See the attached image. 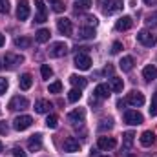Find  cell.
<instances>
[{"mask_svg": "<svg viewBox=\"0 0 157 157\" xmlns=\"http://www.w3.org/2000/svg\"><path fill=\"white\" fill-rule=\"evenodd\" d=\"M68 53V44L66 42H53L48 49V55L53 57V59H60Z\"/></svg>", "mask_w": 157, "mask_h": 157, "instance_id": "1", "label": "cell"}, {"mask_svg": "<svg viewBox=\"0 0 157 157\" xmlns=\"http://www.w3.org/2000/svg\"><path fill=\"white\" fill-rule=\"evenodd\" d=\"M22 62H24V57H22V55H15V53H6L2 68H6V70H15V68H17V66H20Z\"/></svg>", "mask_w": 157, "mask_h": 157, "instance_id": "2", "label": "cell"}, {"mask_svg": "<svg viewBox=\"0 0 157 157\" xmlns=\"http://www.w3.org/2000/svg\"><path fill=\"white\" fill-rule=\"evenodd\" d=\"M137 40H139L143 46H146V48H154L157 44V37L152 31H148V29H141V31L137 33Z\"/></svg>", "mask_w": 157, "mask_h": 157, "instance_id": "3", "label": "cell"}, {"mask_svg": "<svg viewBox=\"0 0 157 157\" xmlns=\"http://www.w3.org/2000/svg\"><path fill=\"white\" fill-rule=\"evenodd\" d=\"M31 124H33V117L31 115H18V117H15V121H13V128L18 130V132L28 130Z\"/></svg>", "mask_w": 157, "mask_h": 157, "instance_id": "4", "label": "cell"}, {"mask_svg": "<svg viewBox=\"0 0 157 157\" xmlns=\"http://www.w3.org/2000/svg\"><path fill=\"white\" fill-rule=\"evenodd\" d=\"M29 106V101L26 99V97H20V95H17V97H13L11 101H9V104H7V108L9 110H13V112H22V110H26Z\"/></svg>", "mask_w": 157, "mask_h": 157, "instance_id": "5", "label": "cell"}, {"mask_svg": "<svg viewBox=\"0 0 157 157\" xmlns=\"http://www.w3.org/2000/svg\"><path fill=\"white\" fill-rule=\"evenodd\" d=\"M122 7H124L122 0H106V2H102V11L106 15H113V13L121 11Z\"/></svg>", "mask_w": 157, "mask_h": 157, "instance_id": "6", "label": "cell"}, {"mask_svg": "<svg viewBox=\"0 0 157 157\" xmlns=\"http://www.w3.org/2000/svg\"><path fill=\"white\" fill-rule=\"evenodd\" d=\"M126 104H132V106H143V104H144V95H143L141 91L133 90V91H130V93L126 95Z\"/></svg>", "mask_w": 157, "mask_h": 157, "instance_id": "7", "label": "cell"}, {"mask_svg": "<svg viewBox=\"0 0 157 157\" xmlns=\"http://www.w3.org/2000/svg\"><path fill=\"white\" fill-rule=\"evenodd\" d=\"M75 66H77L78 70H82V71L90 70V68H91V59H90V55H86V53H77V57H75Z\"/></svg>", "mask_w": 157, "mask_h": 157, "instance_id": "8", "label": "cell"}, {"mask_svg": "<svg viewBox=\"0 0 157 157\" xmlns=\"http://www.w3.org/2000/svg\"><path fill=\"white\" fill-rule=\"evenodd\" d=\"M124 121L132 126H137V124H143V115L137 110H128L124 112Z\"/></svg>", "mask_w": 157, "mask_h": 157, "instance_id": "9", "label": "cell"}, {"mask_svg": "<svg viewBox=\"0 0 157 157\" xmlns=\"http://www.w3.org/2000/svg\"><path fill=\"white\" fill-rule=\"evenodd\" d=\"M84 117H86V110L84 108H77V110H73V112L68 113V122L80 124V122H84Z\"/></svg>", "mask_w": 157, "mask_h": 157, "instance_id": "10", "label": "cell"}, {"mask_svg": "<svg viewBox=\"0 0 157 157\" xmlns=\"http://www.w3.org/2000/svg\"><path fill=\"white\" fill-rule=\"evenodd\" d=\"M28 17H29V2H28V0H18L17 18H18V20H26Z\"/></svg>", "mask_w": 157, "mask_h": 157, "instance_id": "11", "label": "cell"}, {"mask_svg": "<svg viewBox=\"0 0 157 157\" xmlns=\"http://www.w3.org/2000/svg\"><path fill=\"white\" fill-rule=\"evenodd\" d=\"M57 28H59V31H60L62 35H71V31H73L70 18H59V20H57Z\"/></svg>", "mask_w": 157, "mask_h": 157, "instance_id": "12", "label": "cell"}, {"mask_svg": "<svg viewBox=\"0 0 157 157\" xmlns=\"http://www.w3.org/2000/svg\"><path fill=\"white\" fill-rule=\"evenodd\" d=\"M97 144H99L101 150H113V148L117 146V141H115L113 137H99Z\"/></svg>", "mask_w": 157, "mask_h": 157, "instance_id": "13", "label": "cell"}, {"mask_svg": "<svg viewBox=\"0 0 157 157\" xmlns=\"http://www.w3.org/2000/svg\"><path fill=\"white\" fill-rule=\"evenodd\" d=\"M35 4H37V9H39V13L35 15V22H46L48 20V13H46V6H44V0H35Z\"/></svg>", "mask_w": 157, "mask_h": 157, "instance_id": "14", "label": "cell"}, {"mask_svg": "<svg viewBox=\"0 0 157 157\" xmlns=\"http://www.w3.org/2000/svg\"><path fill=\"white\" fill-rule=\"evenodd\" d=\"M28 148L31 152H39L40 148H42V135L40 133H35V135H31L28 139Z\"/></svg>", "mask_w": 157, "mask_h": 157, "instance_id": "15", "label": "cell"}, {"mask_svg": "<svg viewBox=\"0 0 157 157\" xmlns=\"http://www.w3.org/2000/svg\"><path fill=\"white\" fill-rule=\"evenodd\" d=\"M80 150V143L75 137H66L64 139V152H78Z\"/></svg>", "mask_w": 157, "mask_h": 157, "instance_id": "16", "label": "cell"}, {"mask_svg": "<svg viewBox=\"0 0 157 157\" xmlns=\"http://www.w3.org/2000/svg\"><path fill=\"white\" fill-rule=\"evenodd\" d=\"M132 26H133L132 17H121L117 20V24H115V29H117V31H126V29H130Z\"/></svg>", "mask_w": 157, "mask_h": 157, "instance_id": "17", "label": "cell"}, {"mask_svg": "<svg viewBox=\"0 0 157 157\" xmlns=\"http://www.w3.org/2000/svg\"><path fill=\"white\" fill-rule=\"evenodd\" d=\"M110 91H112V88L108 84H97L95 86V97H99V99H108Z\"/></svg>", "mask_w": 157, "mask_h": 157, "instance_id": "18", "label": "cell"}, {"mask_svg": "<svg viewBox=\"0 0 157 157\" xmlns=\"http://www.w3.org/2000/svg\"><path fill=\"white\" fill-rule=\"evenodd\" d=\"M141 144L143 146H152L154 143H155V133L152 132V130H146V132H143V135H141Z\"/></svg>", "mask_w": 157, "mask_h": 157, "instance_id": "19", "label": "cell"}, {"mask_svg": "<svg viewBox=\"0 0 157 157\" xmlns=\"http://www.w3.org/2000/svg\"><path fill=\"white\" fill-rule=\"evenodd\" d=\"M51 108H53V104L49 101H46V99H40V101L35 102V112L37 113H48Z\"/></svg>", "mask_w": 157, "mask_h": 157, "instance_id": "20", "label": "cell"}, {"mask_svg": "<svg viewBox=\"0 0 157 157\" xmlns=\"http://www.w3.org/2000/svg\"><path fill=\"white\" fill-rule=\"evenodd\" d=\"M133 64H135V62H133V57L128 55V57H122V59H121L119 68H121L122 71H132V70H133Z\"/></svg>", "mask_w": 157, "mask_h": 157, "instance_id": "21", "label": "cell"}, {"mask_svg": "<svg viewBox=\"0 0 157 157\" xmlns=\"http://www.w3.org/2000/svg\"><path fill=\"white\" fill-rule=\"evenodd\" d=\"M143 77H144V80H148V82L154 80V78H157V68L155 66H152V64L146 66V68L143 70Z\"/></svg>", "mask_w": 157, "mask_h": 157, "instance_id": "22", "label": "cell"}, {"mask_svg": "<svg viewBox=\"0 0 157 157\" xmlns=\"http://www.w3.org/2000/svg\"><path fill=\"white\" fill-rule=\"evenodd\" d=\"M18 84H20V90H29L31 84H33V77L29 73H24L22 77L18 78Z\"/></svg>", "mask_w": 157, "mask_h": 157, "instance_id": "23", "label": "cell"}, {"mask_svg": "<svg viewBox=\"0 0 157 157\" xmlns=\"http://www.w3.org/2000/svg\"><path fill=\"white\" fill-rule=\"evenodd\" d=\"M70 82H71L75 88H78V90H84V88L88 86V80L84 77H78V75H71V77H70Z\"/></svg>", "mask_w": 157, "mask_h": 157, "instance_id": "24", "label": "cell"}, {"mask_svg": "<svg viewBox=\"0 0 157 157\" xmlns=\"http://www.w3.org/2000/svg\"><path fill=\"white\" fill-rule=\"evenodd\" d=\"M78 37H80V39H95V28H90V26L80 28Z\"/></svg>", "mask_w": 157, "mask_h": 157, "instance_id": "25", "label": "cell"}, {"mask_svg": "<svg viewBox=\"0 0 157 157\" xmlns=\"http://www.w3.org/2000/svg\"><path fill=\"white\" fill-rule=\"evenodd\" d=\"M122 86H124L122 78H119V77H112V78H110V88H112V90H113L115 93L122 91Z\"/></svg>", "mask_w": 157, "mask_h": 157, "instance_id": "26", "label": "cell"}, {"mask_svg": "<svg viewBox=\"0 0 157 157\" xmlns=\"http://www.w3.org/2000/svg\"><path fill=\"white\" fill-rule=\"evenodd\" d=\"M133 137H135L133 132H126V133H122V143H124V148H126V150L132 148V144H133Z\"/></svg>", "mask_w": 157, "mask_h": 157, "instance_id": "27", "label": "cell"}, {"mask_svg": "<svg viewBox=\"0 0 157 157\" xmlns=\"http://www.w3.org/2000/svg\"><path fill=\"white\" fill-rule=\"evenodd\" d=\"M33 44V40L29 39V37H20V39L15 40V46L17 48H20V49H24V48H29Z\"/></svg>", "mask_w": 157, "mask_h": 157, "instance_id": "28", "label": "cell"}, {"mask_svg": "<svg viewBox=\"0 0 157 157\" xmlns=\"http://www.w3.org/2000/svg\"><path fill=\"white\" fill-rule=\"evenodd\" d=\"M49 37H51L49 29H39V31H37V35H35L37 42H48V40H49Z\"/></svg>", "mask_w": 157, "mask_h": 157, "instance_id": "29", "label": "cell"}, {"mask_svg": "<svg viewBox=\"0 0 157 157\" xmlns=\"http://www.w3.org/2000/svg\"><path fill=\"white\" fill-rule=\"evenodd\" d=\"M80 97H82V93H80L78 88H73V90L68 91V101H70V102H77Z\"/></svg>", "mask_w": 157, "mask_h": 157, "instance_id": "30", "label": "cell"}, {"mask_svg": "<svg viewBox=\"0 0 157 157\" xmlns=\"http://www.w3.org/2000/svg\"><path fill=\"white\" fill-rule=\"evenodd\" d=\"M91 7V0H77L75 2V9L77 11H86Z\"/></svg>", "mask_w": 157, "mask_h": 157, "instance_id": "31", "label": "cell"}, {"mask_svg": "<svg viewBox=\"0 0 157 157\" xmlns=\"http://www.w3.org/2000/svg\"><path fill=\"white\" fill-rule=\"evenodd\" d=\"M40 75H42V78H51L53 77V70L48 64H42L40 66Z\"/></svg>", "mask_w": 157, "mask_h": 157, "instance_id": "32", "label": "cell"}, {"mask_svg": "<svg viewBox=\"0 0 157 157\" xmlns=\"http://www.w3.org/2000/svg\"><path fill=\"white\" fill-rule=\"evenodd\" d=\"M60 90H62V82H60V80L51 82V84H49V88H48V91H49V93H60Z\"/></svg>", "mask_w": 157, "mask_h": 157, "instance_id": "33", "label": "cell"}, {"mask_svg": "<svg viewBox=\"0 0 157 157\" xmlns=\"http://www.w3.org/2000/svg\"><path fill=\"white\" fill-rule=\"evenodd\" d=\"M150 28H157V11H154V13H150L148 17H146V20H144Z\"/></svg>", "mask_w": 157, "mask_h": 157, "instance_id": "34", "label": "cell"}, {"mask_svg": "<svg viewBox=\"0 0 157 157\" xmlns=\"http://www.w3.org/2000/svg\"><path fill=\"white\" fill-rule=\"evenodd\" d=\"M57 124H59V117L57 115H49L46 119V126L48 128H57Z\"/></svg>", "mask_w": 157, "mask_h": 157, "instance_id": "35", "label": "cell"}, {"mask_svg": "<svg viewBox=\"0 0 157 157\" xmlns=\"http://www.w3.org/2000/svg\"><path fill=\"white\" fill-rule=\"evenodd\" d=\"M101 122H102V124L99 126L101 130H112V128H113V121H112V119H102Z\"/></svg>", "mask_w": 157, "mask_h": 157, "instance_id": "36", "label": "cell"}, {"mask_svg": "<svg viewBox=\"0 0 157 157\" xmlns=\"http://www.w3.org/2000/svg\"><path fill=\"white\" fill-rule=\"evenodd\" d=\"M150 115L155 117L157 115V93L152 97V104H150Z\"/></svg>", "mask_w": 157, "mask_h": 157, "instance_id": "37", "label": "cell"}, {"mask_svg": "<svg viewBox=\"0 0 157 157\" xmlns=\"http://www.w3.org/2000/svg\"><path fill=\"white\" fill-rule=\"evenodd\" d=\"M51 9H53L55 13H60V11H64V6H62L60 0H57V2H51Z\"/></svg>", "mask_w": 157, "mask_h": 157, "instance_id": "38", "label": "cell"}, {"mask_svg": "<svg viewBox=\"0 0 157 157\" xmlns=\"http://www.w3.org/2000/svg\"><path fill=\"white\" fill-rule=\"evenodd\" d=\"M84 20H86V24H88L90 28H95V26L99 24V20H97V17H86Z\"/></svg>", "mask_w": 157, "mask_h": 157, "instance_id": "39", "label": "cell"}, {"mask_svg": "<svg viewBox=\"0 0 157 157\" xmlns=\"http://www.w3.org/2000/svg\"><path fill=\"white\" fill-rule=\"evenodd\" d=\"M0 13H9V0H0Z\"/></svg>", "mask_w": 157, "mask_h": 157, "instance_id": "40", "label": "cell"}, {"mask_svg": "<svg viewBox=\"0 0 157 157\" xmlns=\"http://www.w3.org/2000/svg\"><path fill=\"white\" fill-rule=\"evenodd\" d=\"M7 86H9V82H7V78H2V77H0V95H2V93H6V90H7Z\"/></svg>", "mask_w": 157, "mask_h": 157, "instance_id": "41", "label": "cell"}, {"mask_svg": "<svg viewBox=\"0 0 157 157\" xmlns=\"http://www.w3.org/2000/svg\"><path fill=\"white\" fill-rule=\"evenodd\" d=\"M7 132H9V126H7L6 121H2L0 122V135H7Z\"/></svg>", "mask_w": 157, "mask_h": 157, "instance_id": "42", "label": "cell"}, {"mask_svg": "<svg viewBox=\"0 0 157 157\" xmlns=\"http://www.w3.org/2000/svg\"><path fill=\"white\" fill-rule=\"evenodd\" d=\"M121 49H122V44H121V42H113V46H112V53L117 55Z\"/></svg>", "mask_w": 157, "mask_h": 157, "instance_id": "43", "label": "cell"}, {"mask_svg": "<svg viewBox=\"0 0 157 157\" xmlns=\"http://www.w3.org/2000/svg\"><path fill=\"white\" fill-rule=\"evenodd\" d=\"M13 155H15V157H26V152H24L22 148H18V146H17V148H13Z\"/></svg>", "mask_w": 157, "mask_h": 157, "instance_id": "44", "label": "cell"}, {"mask_svg": "<svg viewBox=\"0 0 157 157\" xmlns=\"http://www.w3.org/2000/svg\"><path fill=\"white\" fill-rule=\"evenodd\" d=\"M104 73H106V75H112V73H113V66H106V68H104Z\"/></svg>", "mask_w": 157, "mask_h": 157, "instance_id": "45", "label": "cell"}, {"mask_svg": "<svg viewBox=\"0 0 157 157\" xmlns=\"http://www.w3.org/2000/svg\"><path fill=\"white\" fill-rule=\"evenodd\" d=\"M124 106H126V101H121V99H119V101H117V108H121V110H122Z\"/></svg>", "mask_w": 157, "mask_h": 157, "instance_id": "46", "label": "cell"}, {"mask_svg": "<svg viewBox=\"0 0 157 157\" xmlns=\"http://www.w3.org/2000/svg\"><path fill=\"white\" fill-rule=\"evenodd\" d=\"M144 4H146V6H155L157 0H144Z\"/></svg>", "mask_w": 157, "mask_h": 157, "instance_id": "47", "label": "cell"}, {"mask_svg": "<svg viewBox=\"0 0 157 157\" xmlns=\"http://www.w3.org/2000/svg\"><path fill=\"white\" fill-rule=\"evenodd\" d=\"M4 42H6V39H4V35H2V33H0V48H2V46H4Z\"/></svg>", "mask_w": 157, "mask_h": 157, "instance_id": "48", "label": "cell"}, {"mask_svg": "<svg viewBox=\"0 0 157 157\" xmlns=\"http://www.w3.org/2000/svg\"><path fill=\"white\" fill-rule=\"evenodd\" d=\"M144 157H157V154H152V155H150V154H146Z\"/></svg>", "mask_w": 157, "mask_h": 157, "instance_id": "49", "label": "cell"}, {"mask_svg": "<svg viewBox=\"0 0 157 157\" xmlns=\"http://www.w3.org/2000/svg\"><path fill=\"white\" fill-rule=\"evenodd\" d=\"M2 148H4V146H2V143H0V152H2Z\"/></svg>", "mask_w": 157, "mask_h": 157, "instance_id": "50", "label": "cell"}, {"mask_svg": "<svg viewBox=\"0 0 157 157\" xmlns=\"http://www.w3.org/2000/svg\"><path fill=\"white\" fill-rule=\"evenodd\" d=\"M101 157H110V155H101Z\"/></svg>", "mask_w": 157, "mask_h": 157, "instance_id": "51", "label": "cell"}, {"mask_svg": "<svg viewBox=\"0 0 157 157\" xmlns=\"http://www.w3.org/2000/svg\"><path fill=\"white\" fill-rule=\"evenodd\" d=\"M126 157H135V155H126Z\"/></svg>", "mask_w": 157, "mask_h": 157, "instance_id": "52", "label": "cell"}, {"mask_svg": "<svg viewBox=\"0 0 157 157\" xmlns=\"http://www.w3.org/2000/svg\"><path fill=\"white\" fill-rule=\"evenodd\" d=\"M49 2H57V0H49Z\"/></svg>", "mask_w": 157, "mask_h": 157, "instance_id": "53", "label": "cell"}, {"mask_svg": "<svg viewBox=\"0 0 157 157\" xmlns=\"http://www.w3.org/2000/svg\"><path fill=\"white\" fill-rule=\"evenodd\" d=\"M0 68H2V66H0Z\"/></svg>", "mask_w": 157, "mask_h": 157, "instance_id": "54", "label": "cell"}]
</instances>
